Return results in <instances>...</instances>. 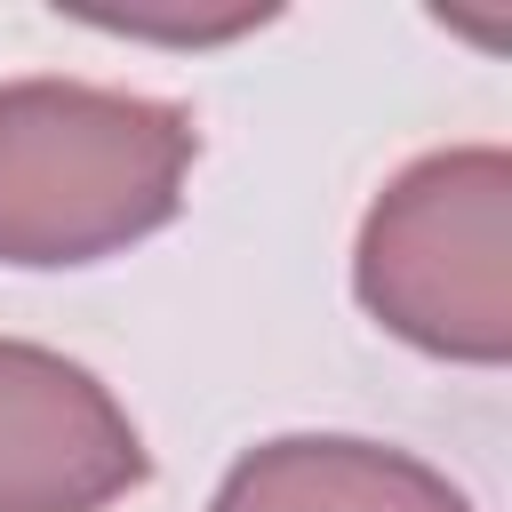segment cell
Wrapping results in <instances>:
<instances>
[{
    "label": "cell",
    "instance_id": "6da1fadb",
    "mask_svg": "<svg viewBox=\"0 0 512 512\" xmlns=\"http://www.w3.org/2000/svg\"><path fill=\"white\" fill-rule=\"evenodd\" d=\"M192 120L88 80H0V264H104L184 200Z\"/></svg>",
    "mask_w": 512,
    "mask_h": 512
},
{
    "label": "cell",
    "instance_id": "7a4b0ae2",
    "mask_svg": "<svg viewBox=\"0 0 512 512\" xmlns=\"http://www.w3.org/2000/svg\"><path fill=\"white\" fill-rule=\"evenodd\" d=\"M360 304L416 352L504 368L512 360V160L456 144L408 160L352 248Z\"/></svg>",
    "mask_w": 512,
    "mask_h": 512
},
{
    "label": "cell",
    "instance_id": "5b68a950",
    "mask_svg": "<svg viewBox=\"0 0 512 512\" xmlns=\"http://www.w3.org/2000/svg\"><path fill=\"white\" fill-rule=\"evenodd\" d=\"M88 24H112V32H136V40H232L248 24H264L272 8L264 0H240V8H176V0H128V8H80Z\"/></svg>",
    "mask_w": 512,
    "mask_h": 512
},
{
    "label": "cell",
    "instance_id": "277c9868",
    "mask_svg": "<svg viewBox=\"0 0 512 512\" xmlns=\"http://www.w3.org/2000/svg\"><path fill=\"white\" fill-rule=\"evenodd\" d=\"M208 512H472V496L384 440L344 432H296L248 448Z\"/></svg>",
    "mask_w": 512,
    "mask_h": 512
},
{
    "label": "cell",
    "instance_id": "3957f363",
    "mask_svg": "<svg viewBox=\"0 0 512 512\" xmlns=\"http://www.w3.org/2000/svg\"><path fill=\"white\" fill-rule=\"evenodd\" d=\"M144 480L128 408L64 352L0 336V512H104Z\"/></svg>",
    "mask_w": 512,
    "mask_h": 512
}]
</instances>
